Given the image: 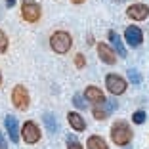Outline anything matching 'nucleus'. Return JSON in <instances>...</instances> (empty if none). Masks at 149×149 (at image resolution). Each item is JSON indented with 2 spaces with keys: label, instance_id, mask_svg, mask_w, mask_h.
<instances>
[{
  "label": "nucleus",
  "instance_id": "1",
  "mask_svg": "<svg viewBox=\"0 0 149 149\" xmlns=\"http://www.w3.org/2000/svg\"><path fill=\"white\" fill-rule=\"evenodd\" d=\"M132 128L128 123H124V120H117V123H113V126H111V140H113V143L120 145V147H124V145H128L132 141Z\"/></svg>",
  "mask_w": 149,
  "mask_h": 149
},
{
  "label": "nucleus",
  "instance_id": "2",
  "mask_svg": "<svg viewBox=\"0 0 149 149\" xmlns=\"http://www.w3.org/2000/svg\"><path fill=\"white\" fill-rule=\"evenodd\" d=\"M50 46L56 54H67L73 46V38L67 31H56L50 36Z\"/></svg>",
  "mask_w": 149,
  "mask_h": 149
},
{
  "label": "nucleus",
  "instance_id": "3",
  "mask_svg": "<svg viewBox=\"0 0 149 149\" xmlns=\"http://www.w3.org/2000/svg\"><path fill=\"white\" fill-rule=\"evenodd\" d=\"M42 15V8L36 4L35 0H23L21 4V17L27 23H36Z\"/></svg>",
  "mask_w": 149,
  "mask_h": 149
},
{
  "label": "nucleus",
  "instance_id": "4",
  "mask_svg": "<svg viewBox=\"0 0 149 149\" xmlns=\"http://www.w3.org/2000/svg\"><path fill=\"white\" fill-rule=\"evenodd\" d=\"M12 103L17 107L19 111H25L31 103V97H29V92H27V88L23 84H17V86H13L12 90Z\"/></svg>",
  "mask_w": 149,
  "mask_h": 149
},
{
  "label": "nucleus",
  "instance_id": "5",
  "mask_svg": "<svg viewBox=\"0 0 149 149\" xmlns=\"http://www.w3.org/2000/svg\"><path fill=\"white\" fill-rule=\"evenodd\" d=\"M105 86L109 88V92L113 94V96H120V94L126 92V80H124L123 77L115 74V73H109L105 77Z\"/></svg>",
  "mask_w": 149,
  "mask_h": 149
},
{
  "label": "nucleus",
  "instance_id": "6",
  "mask_svg": "<svg viewBox=\"0 0 149 149\" xmlns=\"http://www.w3.org/2000/svg\"><path fill=\"white\" fill-rule=\"evenodd\" d=\"M21 136H23V141H25V143H36V141L40 140V128L36 126V123L27 120L21 128Z\"/></svg>",
  "mask_w": 149,
  "mask_h": 149
},
{
  "label": "nucleus",
  "instance_id": "7",
  "mask_svg": "<svg viewBox=\"0 0 149 149\" xmlns=\"http://www.w3.org/2000/svg\"><path fill=\"white\" fill-rule=\"evenodd\" d=\"M124 38H126V42L130 44L132 48H138L141 42H143V33H141L140 27H126V31H124Z\"/></svg>",
  "mask_w": 149,
  "mask_h": 149
},
{
  "label": "nucleus",
  "instance_id": "8",
  "mask_svg": "<svg viewBox=\"0 0 149 149\" xmlns=\"http://www.w3.org/2000/svg\"><path fill=\"white\" fill-rule=\"evenodd\" d=\"M128 17L134 19V21H143V19L149 17V6L145 4H132L130 8L126 10Z\"/></svg>",
  "mask_w": 149,
  "mask_h": 149
},
{
  "label": "nucleus",
  "instance_id": "9",
  "mask_svg": "<svg viewBox=\"0 0 149 149\" xmlns=\"http://www.w3.org/2000/svg\"><path fill=\"white\" fill-rule=\"evenodd\" d=\"M97 56H100V59L103 63H107V65H113V63L117 61V54H115V50H111V46L105 44V42L97 44Z\"/></svg>",
  "mask_w": 149,
  "mask_h": 149
},
{
  "label": "nucleus",
  "instance_id": "10",
  "mask_svg": "<svg viewBox=\"0 0 149 149\" xmlns=\"http://www.w3.org/2000/svg\"><path fill=\"white\" fill-rule=\"evenodd\" d=\"M84 96H86V100L90 101V103H96V105H101V103H105V96H103V92H101L97 86H88L86 90H84Z\"/></svg>",
  "mask_w": 149,
  "mask_h": 149
},
{
  "label": "nucleus",
  "instance_id": "11",
  "mask_svg": "<svg viewBox=\"0 0 149 149\" xmlns=\"http://www.w3.org/2000/svg\"><path fill=\"white\" fill-rule=\"evenodd\" d=\"M6 130H8V136L12 138V141L13 143H17V140H19V126H17V118L15 117H12V115H8L6 117Z\"/></svg>",
  "mask_w": 149,
  "mask_h": 149
},
{
  "label": "nucleus",
  "instance_id": "12",
  "mask_svg": "<svg viewBox=\"0 0 149 149\" xmlns=\"http://www.w3.org/2000/svg\"><path fill=\"white\" fill-rule=\"evenodd\" d=\"M67 120H69V124L73 126V130H77V132L86 130V120L82 118V115L71 111V113H67Z\"/></svg>",
  "mask_w": 149,
  "mask_h": 149
},
{
  "label": "nucleus",
  "instance_id": "13",
  "mask_svg": "<svg viewBox=\"0 0 149 149\" xmlns=\"http://www.w3.org/2000/svg\"><path fill=\"white\" fill-rule=\"evenodd\" d=\"M109 40H111V44H113L115 52H118V56H120V57H126V48H124V42H123V38H120V36H118L115 31H109Z\"/></svg>",
  "mask_w": 149,
  "mask_h": 149
},
{
  "label": "nucleus",
  "instance_id": "14",
  "mask_svg": "<svg viewBox=\"0 0 149 149\" xmlns=\"http://www.w3.org/2000/svg\"><path fill=\"white\" fill-rule=\"evenodd\" d=\"M42 123H44V126H46V130H48L50 134H56V132L59 130L57 118L54 117L52 113H44V115H42Z\"/></svg>",
  "mask_w": 149,
  "mask_h": 149
},
{
  "label": "nucleus",
  "instance_id": "15",
  "mask_svg": "<svg viewBox=\"0 0 149 149\" xmlns=\"http://www.w3.org/2000/svg\"><path fill=\"white\" fill-rule=\"evenodd\" d=\"M86 145H88V149H109L107 143H105V140L101 136H90L88 141H86Z\"/></svg>",
  "mask_w": 149,
  "mask_h": 149
},
{
  "label": "nucleus",
  "instance_id": "16",
  "mask_svg": "<svg viewBox=\"0 0 149 149\" xmlns=\"http://www.w3.org/2000/svg\"><path fill=\"white\" fill-rule=\"evenodd\" d=\"M92 115H94V118H97V120H105L107 115H109V109H107L105 103H101V105H96L92 109Z\"/></svg>",
  "mask_w": 149,
  "mask_h": 149
},
{
  "label": "nucleus",
  "instance_id": "17",
  "mask_svg": "<svg viewBox=\"0 0 149 149\" xmlns=\"http://www.w3.org/2000/svg\"><path fill=\"white\" fill-rule=\"evenodd\" d=\"M67 149H82V145L79 143V140L71 134V136H67Z\"/></svg>",
  "mask_w": 149,
  "mask_h": 149
},
{
  "label": "nucleus",
  "instance_id": "18",
  "mask_svg": "<svg viewBox=\"0 0 149 149\" xmlns=\"http://www.w3.org/2000/svg\"><path fill=\"white\" fill-rule=\"evenodd\" d=\"M128 79H130V82H134V84L141 82V77H140V73H138L136 69H128Z\"/></svg>",
  "mask_w": 149,
  "mask_h": 149
},
{
  "label": "nucleus",
  "instance_id": "19",
  "mask_svg": "<svg viewBox=\"0 0 149 149\" xmlns=\"http://www.w3.org/2000/svg\"><path fill=\"white\" fill-rule=\"evenodd\" d=\"M8 50V36L4 35V31H0V54H4Z\"/></svg>",
  "mask_w": 149,
  "mask_h": 149
},
{
  "label": "nucleus",
  "instance_id": "20",
  "mask_svg": "<svg viewBox=\"0 0 149 149\" xmlns=\"http://www.w3.org/2000/svg\"><path fill=\"white\" fill-rule=\"evenodd\" d=\"M132 120H134L136 124H143L145 123V113L143 111H136V113L132 115Z\"/></svg>",
  "mask_w": 149,
  "mask_h": 149
},
{
  "label": "nucleus",
  "instance_id": "21",
  "mask_svg": "<svg viewBox=\"0 0 149 149\" xmlns=\"http://www.w3.org/2000/svg\"><path fill=\"white\" fill-rule=\"evenodd\" d=\"M73 103H74V107H79V109H84V107H86L82 96H79V94H74V96H73Z\"/></svg>",
  "mask_w": 149,
  "mask_h": 149
},
{
  "label": "nucleus",
  "instance_id": "22",
  "mask_svg": "<svg viewBox=\"0 0 149 149\" xmlns=\"http://www.w3.org/2000/svg\"><path fill=\"white\" fill-rule=\"evenodd\" d=\"M74 65L79 67V69H82V67L86 65V59H84L82 54H77V56H74Z\"/></svg>",
  "mask_w": 149,
  "mask_h": 149
},
{
  "label": "nucleus",
  "instance_id": "23",
  "mask_svg": "<svg viewBox=\"0 0 149 149\" xmlns=\"http://www.w3.org/2000/svg\"><path fill=\"white\" fill-rule=\"evenodd\" d=\"M0 149H8V143H6L4 136H2V132H0Z\"/></svg>",
  "mask_w": 149,
  "mask_h": 149
},
{
  "label": "nucleus",
  "instance_id": "24",
  "mask_svg": "<svg viewBox=\"0 0 149 149\" xmlns=\"http://www.w3.org/2000/svg\"><path fill=\"white\" fill-rule=\"evenodd\" d=\"M15 4V0H6V6H13Z\"/></svg>",
  "mask_w": 149,
  "mask_h": 149
},
{
  "label": "nucleus",
  "instance_id": "25",
  "mask_svg": "<svg viewBox=\"0 0 149 149\" xmlns=\"http://www.w3.org/2000/svg\"><path fill=\"white\" fill-rule=\"evenodd\" d=\"M71 2H73V4H82L84 0H71Z\"/></svg>",
  "mask_w": 149,
  "mask_h": 149
},
{
  "label": "nucleus",
  "instance_id": "26",
  "mask_svg": "<svg viewBox=\"0 0 149 149\" xmlns=\"http://www.w3.org/2000/svg\"><path fill=\"white\" fill-rule=\"evenodd\" d=\"M0 84H2V74H0Z\"/></svg>",
  "mask_w": 149,
  "mask_h": 149
},
{
  "label": "nucleus",
  "instance_id": "27",
  "mask_svg": "<svg viewBox=\"0 0 149 149\" xmlns=\"http://www.w3.org/2000/svg\"><path fill=\"white\" fill-rule=\"evenodd\" d=\"M117 2H120V0H117Z\"/></svg>",
  "mask_w": 149,
  "mask_h": 149
}]
</instances>
